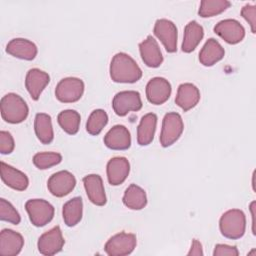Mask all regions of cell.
Returning <instances> with one entry per match:
<instances>
[{
    "mask_svg": "<svg viewBox=\"0 0 256 256\" xmlns=\"http://www.w3.org/2000/svg\"><path fill=\"white\" fill-rule=\"evenodd\" d=\"M58 123L60 127L69 135H75L78 133L81 123L80 114L72 109L64 110L58 115Z\"/></svg>",
    "mask_w": 256,
    "mask_h": 256,
    "instance_id": "f1b7e54d",
    "label": "cell"
},
{
    "mask_svg": "<svg viewBox=\"0 0 256 256\" xmlns=\"http://www.w3.org/2000/svg\"><path fill=\"white\" fill-rule=\"evenodd\" d=\"M214 32L228 44H238L245 38V28L235 19H225L214 27Z\"/></svg>",
    "mask_w": 256,
    "mask_h": 256,
    "instance_id": "8fae6325",
    "label": "cell"
},
{
    "mask_svg": "<svg viewBox=\"0 0 256 256\" xmlns=\"http://www.w3.org/2000/svg\"><path fill=\"white\" fill-rule=\"evenodd\" d=\"M139 50L141 58L146 66L151 68H158L163 63L164 58L160 47L152 36H148L143 42L139 44Z\"/></svg>",
    "mask_w": 256,
    "mask_h": 256,
    "instance_id": "ffe728a7",
    "label": "cell"
},
{
    "mask_svg": "<svg viewBox=\"0 0 256 256\" xmlns=\"http://www.w3.org/2000/svg\"><path fill=\"white\" fill-rule=\"evenodd\" d=\"M255 205H256V202L253 201L251 202L250 204V211H251V216H252V233L253 235L256 234V230H255Z\"/></svg>",
    "mask_w": 256,
    "mask_h": 256,
    "instance_id": "74e56055",
    "label": "cell"
},
{
    "mask_svg": "<svg viewBox=\"0 0 256 256\" xmlns=\"http://www.w3.org/2000/svg\"><path fill=\"white\" fill-rule=\"evenodd\" d=\"M65 244L61 228L56 226L42 234L38 240V250L42 255L52 256L62 251Z\"/></svg>",
    "mask_w": 256,
    "mask_h": 256,
    "instance_id": "7c38bea8",
    "label": "cell"
},
{
    "mask_svg": "<svg viewBox=\"0 0 256 256\" xmlns=\"http://www.w3.org/2000/svg\"><path fill=\"white\" fill-rule=\"evenodd\" d=\"M34 130L38 140L42 144H50L54 140V130L51 116L46 113H38L34 121Z\"/></svg>",
    "mask_w": 256,
    "mask_h": 256,
    "instance_id": "484cf974",
    "label": "cell"
},
{
    "mask_svg": "<svg viewBox=\"0 0 256 256\" xmlns=\"http://www.w3.org/2000/svg\"><path fill=\"white\" fill-rule=\"evenodd\" d=\"M49 82L50 76L48 75V73L38 68H33L30 69L26 75L25 86L31 98L37 101L40 98L44 89L49 84Z\"/></svg>",
    "mask_w": 256,
    "mask_h": 256,
    "instance_id": "2e32d148",
    "label": "cell"
},
{
    "mask_svg": "<svg viewBox=\"0 0 256 256\" xmlns=\"http://www.w3.org/2000/svg\"><path fill=\"white\" fill-rule=\"evenodd\" d=\"M154 34L162 42L168 53H175L177 51L178 30L172 21L158 19L154 26Z\"/></svg>",
    "mask_w": 256,
    "mask_h": 256,
    "instance_id": "30bf717a",
    "label": "cell"
},
{
    "mask_svg": "<svg viewBox=\"0 0 256 256\" xmlns=\"http://www.w3.org/2000/svg\"><path fill=\"white\" fill-rule=\"evenodd\" d=\"M201 98L199 89L192 83H183L179 86L175 103L184 111L187 112L197 106Z\"/></svg>",
    "mask_w": 256,
    "mask_h": 256,
    "instance_id": "7402d4cb",
    "label": "cell"
},
{
    "mask_svg": "<svg viewBox=\"0 0 256 256\" xmlns=\"http://www.w3.org/2000/svg\"><path fill=\"white\" fill-rule=\"evenodd\" d=\"M24 247L23 236L11 229H4L0 233V255L16 256Z\"/></svg>",
    "mask_w": 256,
    "mask_h": 256,
    "instance_id": "5bb4252c",
    "label": "cell"
},
{
    "mask_svg": "<svg viewBox=\"0 0 256 256\" xmlns=\"http://www.w3.org/2000/svg\"><path fill=\"white\" fill-rule=\"evenodd\" d=\"M225 56V50L222 45L214 38L207 40L199 53V61L206 67H211L221 61Z\"/></svg>",
    "mask_w": 256,
    "mask_h": 256,
    "instance_id": "603a6c76",
    "label": "cell"
},
{
    "mask_svg": "<svg viewBox=\"0 0 256 256\" xmlns=\"http://www.w3.org/2000/svg\"><path fill=\"white\" fill-rule=\"evenodd\" d=\"M242 17L248 22L251 27V32L255 34L256 32V6L251 4H246L241 10Z\"/></svg>",
    "mask_w": 256,
    "mask_h": 256,
    "instance_id": "e575fe53",
    "label": "cell"
},
{
    "mask_svg": "<svg viewBox=\"0 0 256 256\" xmlns=\"http://www.w3.org/2000/svg\"><path fill=\"white\" fill-rule=\"evenodd\" d=\"M214 256H238L239 255V251L237 249V247L235 246H230L227 244H217L215 246L214 252H213Z\"/></svg>",
    "mask_w": 256,
    "mask_h": 256,
    "instance_id": "d590c367",
    "label": "cell"
},
{
    "mask_svg": "<svg viewBox=\"0 0 256 256\" xmlns=\"http://www.w3.org/2000/svg\"><path fill=\"white\" fill-rule=\"evenodd\" d=\"M104 144L111 150H127L131 146V134L123 125H115L104 137Z\"/></svg>",
    "mask_w": 256,
    "mask_h": 256,
    "instance_id": "e0dca14e",
    "label": "cell"
},
{
    "mask_svg": "<svg viewBox=\"0 0 256 256\" xmlns=\"http://www.w3.org/2000/svg\"><path fill=\"white\" fill-rule=\"evenodd\" d=\"M221 234L231 240H237L246 232V216L242 210L231 209L225 212L219 221Z\"/></svg>",
    "mask_w": 256,
    "mask_h": 256,
    "instance_id": "3957f363",
    "label": "cell"
},
{
    "mask_svg": "<svg viewBox=\"0 0 256 256\" xmlns=\"http://www.w3.org/2000/svg\"><path fill=\"white\" fill-rule=\"evenodd\" d=\"M172 87L170 82L163 77L152 78L146 86V97L154 105H162L170 98Z\"/></svg>",
    "mask_w": 256,
    "mask_h": 256,
    "instance_id": "4fadbf2b",
    "label": "cell"
},
{
    "mask_svg": "<svg viewBox=\"0 0 256 256\" xmlns=\"http://www.w3.org/2000/svg\"><path fill=\"white\" fill-rule=\"evenodd\" d=\"M137 246V237L132 233L121 232L112 236L105 244L104 250L109 256L130 255Z\"/></svg>",
    "mask_w": 256,
    "mask_h": 256,
    "instance_id": "ba28073f",
    "label": "cell"
},
{
    "mask_svg": "<svg viewBox=\"0 0 256 256\" xmlns=\"http://www.w3.org/2000/svg\"><path fill=\"white\" fill-rule=\"evenodd\" d=\"M142 106L141 95L134 90L121 91L114 96L112 101L113 110L120 117H124L130 112H137L142 109Z\"/></svg>",
    "mask_w": 256,
    "mask_h": 256,
    "instance_id": "52a82bcc",
    "label": "cell"
},
{
    "mask_svg": "<svg viewBox=\"0 0 256 256\" xmlns=\"http://www.w3.org/2000/svg\"><path fill=\"white\" fill-rule=\"evenodd\" d=\"M204 37V29L197 21L189 22L184 30L182 51L185 53L193 52Z\"/></svg>",
    "mask_w": 256,
    "mask_h": 256,
    "instance_id": "d4e9b609",
    "label": "cell"
},
{
    "mask_svg": "<svg viewBox=\"0 0 256 256\" xmlns=\"http://www.w3.org/2000/svg\"><path fill=\"white\" fill-rule=\"evenodd\" d=\"M76 186V178L69 171H59L54 173L47 182L49 192L58 198L70 194Z\"/></svg>",
    "mask_w": 256,
    "mask_h": 256,
    "instance_id": "9c48e42d",
    "label": "cell"
},
{
    "mask_svg": "<svg viewBox=\"0 0 256 256\" xmlns=\"http://www.w3.org/2000/svg\"><path fill=\"white\" fill-rule=\"evenodd\" d=\"M0 219L13 225H18L21 222V216L15 207L7 200L0 199Z\"/></svg>",
    "mask_w": 256,
    "mask_h": 256,
    "instance_id": "d6a6232c",
    "label": "cell"
},
{
    "mask_svg": "<svg viewBox=\"0 0 256 256\" xmlns=\"http://www.w3.org/2000/svg\"><path fill=\"white\" fill-rule=\"evenodd\" d=\"M63 220L68 227H74L80 223L83 217V201L80 197H75L63 206Z\"/></svg>",
    "mask_w": 256,
    "mask_h": 256,
    "instance_id": "83f0119b",
    "label": "cell"
},
{
    "mask_svg": "<svg viewBox=\"0 0 256 256\" xmlns=\"http://www.w3.org/2000/svg\"><path fill=\"white\" fill-rule=\"evenodd\" d=\"M108 115L107 113L102 109H96L94 110L87 121L86 124V130L90 135L97 136L99 135L104 127L108 124Z\"/></svg>",
    "mask_w": 256,
    "mask_h": 256,
    "instance_id": "4dcf8cb0",
    "label": "cell"
},
{
    "mask_svg": "<svg viewBox=\"0 0 256 256\" xmlns=\"http://www.w3.org/2000/svg\"><path fill=\"white\" fill-rule=\"evenodd\" d=\"M203 249H202V244L198 240H193L191 249L188 252V255H203Z\"/></svg>",
    "mask_w": 256,
    "mask_h": 256,
    "instance_id": "8d00e7d4",
    "label": "cell"
},
{
    "mask_svg": "<svg viewBox=\"0 0 256 256\" xmlns=\"http://www.w3.org/2000/svg\"><path fill=\"white\" fill-rule=\"evenodd\" d=\"M123 203L131 210H142L147 205L145 190L136 184H131L124 193Z\"/></svg>",
    "mask_w": 256,
    "mask_h": 256,
    "instance_id": "4316f807",
    "label": "cell"
},
{
    "mask_svg": "<svg viewBox=\"0 0 256 256\" xmlns=\"http://www.w3.org/2000/svg\"><path fill=\"white\" fill-rule=\"evenodd\" d=\"M6 52L15 58L32 61L38 54V48L28 39L15 38L7 44Z\"/></svg>",
    "mask_w": 256,
    "mask_h": 256,
    "instance_id": "d6986e66",
    "label": "cell"
},
{
    "mask_svg": "<svg viewBox=\"0 0 256 256\" xmlns=\"http://www.w3.org/2000/svg\"><path fill=\"white\" fill-rule=\"evenodd\" d=\"M1 179L10 188L17 191H24L29 186V179L25 173L11 165L1 162Z\"/></svg>",
    "mask_w": 256,
    "mask_h": 256,
    "instance_id": "44dd1931",
    "label": "cell"
},
{
    "mask_svg": "<svg viewBox=\"0 0 256 256\" xmlns=\"http://www.w3.org/2000/svg\"><path fill=\"white\" fill-rule=\"evenodd\" d=\"M252 254H255V250H253L252 252H250L248 255H252Z\"/></svg>",
    "mask_w": 256,
    "mask_h": 256,
    "instance_id": "f35d334b",
    "label": "cell"
},
{
    "mask_svg": "<svg viewBox=\"0 0 256 256\" xmlns=\"http://www.w3.org/2000/svg\"><path fill=\"white\" fill-rule=\"evenodd\" d=\"M130 163L125 157H114L107 163V178L113 186L121 185L128 178Z\"/></svg>",
    "mask_w": 256,
    "mask_h": 256,
    "instance_id": "ac0fdd59",
    "label": "cell"
},
{
    "mask_svg": "<svg viewBox=\"0 0 256 256\" xmlns=\"http://www.w3.org/2000/svg\"><path fill=\"white\" fill-rule=\"evenodd\" d=\"M230 6L231 3L227 0H203L198 13L203 18L214 17L226 11Z\"/></svg>",
    "mask_w": 256,
    "mask_h": 256,
    "instance_id": "f546056e",
    "label": "cell"
},
{
    "mask_svg": "<svg viewBox=\"0 0 256 256\" xmlns=\"http://www.w3.org/2000/svg\"><path fill=\"white\" fill-rule=\"evenodd\" d=\"M15 142L14 138L8 131L0 132V152L3 155L11 154L14 151Z\"/></svg>",
    "mask_w": 256,
    "mask_h": 256,
    "instance_id": "836d02e7",
    "label": "cell"
},
{
    "mask_svg": "<svg viewBox=\"0 0 256 256\" xmlns=\"http://www.w3.org/2000/svg\"><path fill=\"white\" fill-rule=\"evenodd\" d=\"M157 120V115L154 113H148L142 117L137 129V142L140 146H148L153 142Z\"/></svg>",
    "mask_w": 256,
    "mask_h": 256,
    "instance_id": "cb8c5ba5",
    "label": "cell"
},
{
    "mask_svg": "<svg viewBox=\"0 0 256 256\" xmlns=\"http://www.w3.org/2000/svg\"><path fill=\"white\" fill-rule=\"evenodd\" d=\"M31 223L36 227H44L54 218L55 209L51 203L44 199H31L25 204Z\"/></svg>",
    "mask_w": 256,
    "mask_h": 256,
    "instance_id": "277c9868",
    "label": "cell"
},
{
    "mask_svg": "<svg viewBox=\"0 0 256 256\" xmlns=\"http://www.w3.org/2000/svg\"><path fill=\"white\" fill-rule=\"evenodd\" d=\"M84 90L85 84L80 78L68 77L58 83L55 96L62 103H74L82 98Z\"/></svg>",
    "mask_w": 256,
    "mask_h": 256,
    "instance_id": "8992f818",
    "label": "cell"
},
{
    "mask_svg": "<svg viewBox=\"0 0 256 256\" xmlns=\"http://www.w3.org/2000/svg\"><path fill=\"white\" fill-rule=\"evenodd\" d=\"M62 162V155L56 152H40L34 155L33 164L40 170H46Z\"/></svg>",
    "mask_w": 256,
    "mask_h": 256,
    "instance_id": "1f68e13d",
    "label": "cell"
},
{
    "mask_svg": "<svg viewBox=\"0 0 256 256\" xmlns=\"http://www.w3.org/2000/svg\"><path fill=\"white\" fill-rule=\"evenodd\" d=\"M83 184L89 200L96 206H104L107 203V197L101 176L90 174L83 178Z\"/></svg>",
    "mask_w": 256,
    "mask_h": 256,
    "instance_id": "9a60e30c",
    "label": "cell"
},
{
    "mask_svg": "<svg viewBox=\"0 0 256 256\" xmlns=\"http://www.w3.org/2000/svg\"><path fill=\"white\" fill-rule=\"evenodd\" d=\"M110 77L116 83H136L142 78V70L130 55L120 52L112 58Z\"/></svg>",
    "mask_w": 256,
    "mask_h": 256,
    "instance_id": "6da1fadb",
    "label": "cell"
},
{
    "mask_svg": "<svg viewBox=\"0 0 256 256\" xmlns=\"http://www.w3.org/2000/svg\"><path fill=\"white\" fill-rule=\"evenodd\" d=\"M1 116L10 124L24 122L29 115V107L25 100L15 93L6 94L0 102Z\"/></svg>",
    "mask_w": 256,
    "mask_h": 256,
    "instance_id": "7a4b0ae2",
    "label": "cell"
},
{
    "mask_svg": "<svg viewBox=\"0 0 256 256\" xmlns=\"http://www.w3.org/2000/svg\"><path fill=\"white\" fill-rule=\"evenodd\" d=\"M184 131V123L180 114L176 112L167 113L163 119L160 134V143L166 148L172 146L179 140Z\"/></svg>",
    "mask_w": 256,
    "mask_h": 256,
    "instance_id": "5b68a950",
    "label": "cell"
}]
</instances>
